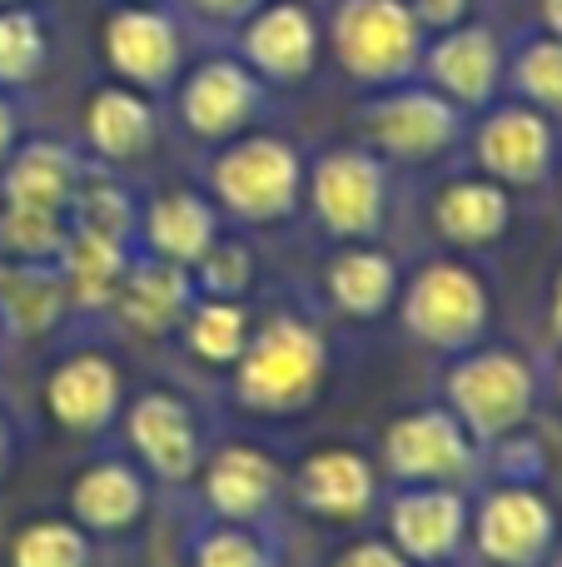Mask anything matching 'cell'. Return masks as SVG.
<instances>
[{"label": "cell", "mask_w": 562, "mask_h": 567, "mask_svg": "<svg viewBox=\"0 0 562 567\" xmlns=\"http://www.w3.org/2000/svg\"><path fill=\"white\" fill-rule=\"evenodd\" d=\"M473 159L488 179L498 185H538L548 179L558 159V135L553 120L543 110L523 105V100H503V105H488L478 120L473 135Z\"/></svg>", "instance_id": "11"}, {"label": "cell", "mask_w": 562, "mask_h": 567, "mask_svg": "<svg viewBox=\"0 0 562 567\" xmlns=\"http://www.w3.org/2000/svg\"><path fill=\"white\" fill-rule=\"evenodd\" d=\"M334 567H408V558L398 548H388V543H358Z\"/></svg>", "instance_id": "40"}, {"label": "cell", "mask_w": 562, "mask_h": 567, "mask_svg": "<svg viewBox=\"0 0 562 567\" xmlns=\"http://www.w3.org/2000/svg\"><path fill=\"white\" fill-rule=\"evenodd\" d=\"M70 309L60 265H30V259H0V329L15 339H40Z\"/></svg>", "instance_id": "21"}, {"label": "cell", "mask_w": 562, "mask_h": 567, "mask_svg": "<svg viewBox=\"0 0 562 567\" xmlns=\"http://www.w3.org/2000/svg\"><path fill=\"white\" fill-rule=\"evenodd\" d=\"M508 189L488 175H473V179H448L434 199V225L448 245H493L498 235L508 229Z\"/></svg>", "instance_id": "23"}, {"label": "cell", "mask_w": 562, "mask_h": 567, "mask_svg": "<svg viewBox=\"0 0 562 567\" xmlns=\"http://www.w3.org/2000/svg\"><path fill=\"white\" fill-rule=\"evenodd\" d=\"M175 105H179V125L189 135L225 145V140L244 135L264 115L269 85L239 55H209L175 80Z\"/></svg>", "instance_id": "7"}, {"label": "cell", "mask_w": 562, "mask_h": 567, "mask_svg": "<svg viewBox=\"0 0 562 567\" xmlns=\"http://www.w3.org/2000/svg\"><path fill=\"white\" fill-rule=\"evenodd\" d=\"M0 6H20V0H0Z\"/></svg>", "instance_id": "44"}, {"label": "cell", "mask_w": 562, "mask_h": 567, "mask_svg": "<svg viewBox=\"0 0 562 567\" xmlns=\"http://www.w3.org/2000/svg\"><path fill=\"white\" fill-rule=\"evenodd\" d=\"M235 55L264 85H304L324 55V25L304 0H264L235 25Z\"/></svg>", "instance_id": "8"}, {"label": "cell", "mask_w": 562, "mask_h": 567, "mask_svg": "<svg viewBox=\"0 0 562 567\" xmlns=\"http://www.w3.org/2000/svg\"><path fill=\"white\" fill-rule=\"evenodd\" d=\"M55 60V20L40 0L0 6V90L25 95L45 80Z\"/></svg>", "instance_id": "25"}, {"label": "cell", "mask_w": 562, "mask_h": 567, "mask_svg": "<svg viewBox=\"0 0 562 567\" xmlns=\"http://www.w3.org/2000/svg\"><path fill=\"white\" fill-rule=\"evenodd\" d=\"M65 219L75 235H95V239H110V245H129L139 229V209L125 195V185H115L105 175H90V169L80 179L75 199H70Z\"/></svg>", "instance_id": "31"}, {"label": "cell", "mask_w": 562, "mask_h": 567, "mask_svg": "<svg viewBox=\"0 0 562 567\" xmlns=\"http://www.w3.org/2000/svg\"><path fill=\"white\" fill-rule=\"evenodd\" d=\"M553 329H558V339H562V275H558V289H553Z\"/></svg>", "instance_id": "43"}, {"label": "cell", "mask_w": 562, "mask_h": 567, "mask_svg": "<svg viewBox=\"0 0 562 567\" xmlns=\"http://www.w3.org/2000/svg\"><path fill=\"white\" fill-rule=\"evenodd\" d=\"M189 25L169 0H115L100 25V50H105L110 80L135 85L145 95H165L185 75L189 55Z\"/></svg>", "instance_id": "3"}, {"label": "cell", "mask_w": 562, "mask_h": 567, "mask_svg": "<svg viewBox=\"0 0 562 567\" xmlns=\"http://www.w3.org/2000/svg\"><path fill=\"white\" fill-rule=\"evenodd\" d=\"M249 343V313L235 299H209L189 313V349L209 363H235Z\"/></svg>", "instance_id": "34"}, {"label": "cell", "mask_w": 562, "mask_h": 567, "mask_svg": "<svg viewBox=\"0 0 562 567\" xmlns=\"http://www.w3.org/2000/svg\"><path fill=\"white\" fill-rule=\"evenodd\" d=\"M70 239V219L55 209L0 205V259H30V265H55Z\"/></svg>", "instance_id": "32"}, {"label": "cell", "mask_w": 562, "mask_h": 567, "mask_svg": "<svg viewBox=\"0 0 562 567\" xmlns=\"http://www.w3.org/2000/svg\"><path fill=\"white\" fill-rule=\"evenodd\" d=\"M408 10H414V20L428 35H438V30H454L464 20H473L478 0H408Z\"/></svg>", "instance_id": "38"}, {"label": "cell", "mask_w": 562, "mask_h": 567, "mask_svg": "<svg viewBox=\"0 0 562 567\" xmlns=\"http://www.w3.org/2000/svg\"><path fill=\"white\" fill-rule=\"evenodd\" d=\"M464 498L448 488H424V493H404L394 503V543L404 558H418V563H438L458 548L464 538Z\"/></svg>", "instance_id": "24"}, {"label": "cell", "mask_w": 562, "mask_h": 567, "mask_svg": "<svg viewBox=\"0 0 562 567\" xmlns=\"http://www.w3.org/2000/svg\"><path fill=\"white\" fill-rule=\"evenodd\" d=\"M358 135L368 140V150H374L378 159L418 165V159H438L444 150L458 145V135H464V110L414 75V80L374 90V95L358 105Z\"/></svg>", "instance_id": "5"}, {"label": "cell", "mask_w": 562, "mask_h": 567, "mask_svg": "<svg viewBox=\"0 0 562 567\" xmlns=\"http://www.w3.org/2000/svg\"><path fill=\"white\" fill-rule=\"evenodd\" d=\"M55 265H60V279H65L70 303H80V309H105V303H115V289L129 269V245H110V239L75 235V229H70Z\"/></svg>", "instance_id": "28"}, {"label": "cell", "mask_w": 562, "mask_h": 567, "mask_svg": "<svg viewBox=\"0 0 562 567\" xmlns=\"http://www.w3.org/2000/svg\"><path fill=\"white\" fill-rule=\"evenodd\" d=\"M45 409L60 429L100 433L119 409V369L105 353H70L45 379Z\"/></svg>", "instance_id": "15"}, {"label": "cell", "mask_w": 562, "mask_h": 567, "mask_svg": "<svg viewBox=\"0 0 562 567\" xmlns=\"http://www.w3.org/2000/svg\"><path fill=\"white\" fill-rule=\"evenodd\" d=\"M503 80L513 85V95L523 105L543 110V115H562V35L533 30L528 40H518Z\"/></svg>", "instance_id": "30"}, {"label": "cell", "mask_w": 562, "mask_h": 567, "mask_svg": "<svg viewBox=\"0 0 562 567\" xmlns=\"http://www.w3.org/2000/svg\"><path fill=\"white\" fill-rule=\"evenodd\" d=\"M508 50L503 35L483 20H464L454 30H438L424 40V60H418V80L434 85L444 100H454L458 110H488L503 90Z\"/></svg>", "instance_id": "9"}, {"label": "cell", "mask_w": 562, "mask_h": 567, "mask_svg": "<svg viewBox=\"0 0 562 567\" xmlns=\"http://www.w3.org/2000/svg\"><path fill=\"white\" fill-rule=\"evenodd\" d=\"M195 567H274V563H269V553L259 548L249 533L219 528V533H209V538L199 543Z\"/></svg>", "instance_id": "36"}, {"label": "cell", "mask_w": 562, "mask_h": 567, "mask_svg": "<svg viewBox=\"0 0 562 567\" xmlns=\"http://www.w3.org/2000/svg\"><path fill=\"white\" fill-rule=\"evenodd\" d=\"M10 453H15V433H10V419L0 413V478H6V468H10Z\"/></svg>", "instance_id": "41"}, {"label": "cell", "mask_w": 562, "mask_h": 567, "mask_svg": "<svg viewBox=\"0 0 562 567\" xmlns=\"http://www.w3.org/2000/svg\"><path fill=\"white\" fill-rule=\"evenodd\" d=\"M448 399L458 409V423H468L483 439L513 433L533 409V373L513 353H473L454 369Z\"/></svg>", "instance_id": "12"}, {"label": "cell", "mask_w": 562, "mask_h": 567, "mask_svg": "<svg viewBox=\"0 0 562 567\" xmlns=\"http://www.w3.org/2000/svg\"><path fill=\"white\" fill-rule=\"evenodd\" d=\"M543 30L562 35V0H543Z\"/></svg>", "instance_id": "42"}, {"label": "cell", "mask_w": 562, "mask_h": 567, "mask_svg": "<svg viewBox=\"0 0 562 567\" xmlns=\"http://www.w3.org/2000/svg\"><path fill=\"white\" fill-rule=\"evenodd\" d=\"M294 493L309 513L324 518H354L374 503V468L364 453L354 449H319L314 458L299 468Z\"/></svg>", "instance_id": "22"}, {"label": "cell", "mask_w": 562, "mask_h": 567, "mask_svg": "<svg viewBox=\"0 0 562 567\" xmlns=\"http://www.w3.org/2000/svg\"><path fill=\"white\" fill-rule=\"evenodd\" d=\"M195 275L209 289V299H235V293L249 289L254 259H249V249L235 245V239H215V245L205 249V259L195 265Z\"/></svg>", "instance_id": "35"}, {"label": "cell", "mask_w": 562, "mask_h": 567, "mask_svg": "<svg viewBox=\"0 0 562 567\" xmlns=\"http://www.w3.org/2000/svg\"><path fill=\"white\" fill-rule=\"evenodd\" d=\"M85 179V159L65 140H20L10 159L0 165V205H30L65 215Z\"/></svg>", "instance_id": "14"}, {"label": "cell", "mask_w": 562, "mask_h": 567, "mask_svg": "<svg viewBox=\"0 0 562 567\" xmlns=\"http://www.w3.org/2000/svg\"><path fill=\"white\" fill-rule=\"evenodd\" d=\"M169 6L185 16V25H215V30H235L244 16H254L264 0H169Z\"/></svg>", "instance_id": "37"}, {"label": "cell", "mask_w": 562, "mask_h": 567, "mask_svg": "<svg viewBox=\"0 0 562 567\" xmlns=\"http://www.w3.org/2000/svg\"><path fill=\"white\" fill-rule=\"evenodd\" d=\"M25 140V110H20V95L0 90V165L10 159V150Z\"/></svg>", "instance_id": "39"}, {"label": "cell", "mask_w": 562, "mask_h": 567, "mask_svg": "<svg viewBox=\"0 0 562 567\" xmlns=\"http://www.w3.org/2000/svg\"><path fill=\"white\" fill-rule=\"evenodd\" d=\"M329 349L299 319H269L239 353V399L259 413H294L319 393Z\"/></svg>", "instance_id": "4"}, {"label": "cell", "mask_w": 562, "mask_h": 567, "mask_svg": "<svg viewBox=\"0 0 562 567\" xmlns=\"http://www.w3.org/2000/svg\"><path fill=\"white\" fill-rule=\"evenodd\" d=\"M129 443L139 449V458L159 473V478H189L199 468V433L189 409L175 393H145L135 399L125 419Z\"/></svg>", "instance_id": "19"}, {"label": "cell", "mask_w": 562, "mask_h": 567, "mask_svg": "<svg viewBox=\"0 0 562 567\" xmlns=\"http://www.w3.org/2000/svg\"><path fill=\"white\" fill-rule=\"evenodd\" d=\"M135 235H145L155 259L195 269L205 259V249L219 239V219H215V205L205 195H195V189H165V195H155L145 205Z\"/></svg>", "instance_id": "18"}, {"label": "cell", "mask_w": 562, "mask_h": 567, "mask_svg": "<svg viewBox=\"0 0 562 567\" xmlns=\"http://www.w3.org/2000/svg\"><path fill=\"white\" fill-rule=\"evenodd\" d=\"M189 299H195V293H189V269L149 255V259H129L125 279H119V289H115V313L129 329L159 339V333H169L185 319Z\"/></svg>", "instance_id": "20"}, {"label": "cell", "mask_w": 562, "mask_h": 567, "mask_svg": "<svg viewBox=\"0 0 562 567\" xmlns=\"http://www.w3.org/2000/svg\"><path fill=\"white\" fill-rule=\"evenodd\" d=\"M70 513L85 533H125L145 513V483L125 463H95L70 483Z\"/></svg>", "instance_id": "26"}, {"label": "cell", "mask_w": 562, "mask_h": 567, "mask_svg": "<svg viewBox=\"0 0 562 567\" xmlns=\"http://www.w3.org/2000/svg\"><path fill=\"white\" fill-rule=\"evenodd\" d=\"M329 293H334V303L344 313H354V319H368V313L388 309V299L398 293V269L388 255H378V249H344V255L329 265Z\"/></svg>", "instance_id": "29"}, {"label": "cell", "mask_w": 562, "mask_h": 567, "mask_svg": "<svg viewBox=\"0 0 562 567\" xmlns=\"http://www.w3.org/2000/svg\"><path fill=\"white\" fill-rule=\"evenodd\" d=\"M10 567H90V538L60 518L25 523L10 538Z\"/></svg>", "instance_id": "33"}, {"label": "cell", "mask_w": 562, "mask_h": 567, "mask_svg": "<svg viewBox=\"0 0 562 567\" xmlns=\"http://www.w3.org/2000/svg\"><path fill=\"white\" fill-rule=\"evenodd\" d=\"M553 543V508L528 488H503L478 513V548L498 567H533Z\"/></svg>", "instance_id": "16"}, {"label": "cell", "mask_w": 562, "mask_h": 567, "mask_svg": "<svg viewBox=\"0 0 562 567\" xmlns=\"http://www.w3.org/2000/svg\"><path fill=\"white\" fill-rule=\"evenodd\" d=\"M553 567H562V558H558V563H553Z\"/></svg>", "instance_id": "45"}, {"label": "cell", "mask_w": 562, "mask_h": 567, "mask_svg": "<svg viewBox=\"0 0 562 567\" xmlns=\"http://www.w3.org/2000/svg\"><path fill=\"white\" fill-rule=\"evenodd\" d=\"M209 195L235 219L249 225H279L299 209L304 195V159L289 140L279 135H244L225 140L219 155L209 159Z\"/></svg>", "instance_id": "2"}, {"label": "cell", "mask_w": 562, "mask_h": 567, "mask_svg": "<svg viewBox=\"0 0 562 567\" xmlns=\"http://www.w3.org/2000/svg\"><path fill=\"white\" fill-rule=\"evenodd\" d=\"M384 463L398 478H454V473L468 468V439L454 413L444 409L408 413L388 429Z\"/></svg>", "instance_id": "17"}, {"label": "cell", "mask_w": 562, "mask_h": 567, "mask_svg": "<svg viewBox=\"0 0 562 567\" xmlns=\"http://www.w3.org/2000/svg\"><path fill=\"white\" fill-rule=\"evenodd\" d=\"M404 323L434 349H468L488 323V289L468 265L438 259L414 275L404 293Z\"/></svg>", "instance_id": "10"}, {"label": "cell", "mask_w": 562, "mask_h": 567, "mask_svg": "<svg viewBox=\"0 0 562 567\" xmlns=\"http://www.w3.org/2000/svg\"><path fill=\"white\" fill-rule=\"evenodd\" d=\"M80 130H85V145L100 165H135L159 140L155 95H145L135 85H119V80H105V85H95L85 95Z\"/></svg>", "instance_id": "13"}, {"label": "cell", "mask_w": 562, "mask_h": 567, "mask_svg": "<svg viewBox=\"0 0 562 567\" xmlns=\"http://www.w3.org/2000/svg\"><path fill=\"white\" fill-rule=\"evenodd\" d=\"M428 30L408 0H334L324 25V50L354 85L384 90L418 75Z\"/></svg>", "instance_id": "1"}, {"label": "cell", "mask_w": 562, "mask_h": 567, "mask_svg": "<svg viewBox=\"0 0 562 567\" xmlns=\"http://www.w3.org/2000/svg\"><path fill=\"white\" fill-rule=\"evenodd\" d=\"M274 493H279V468L259 449H244V443L219 449L205 468V498L225 518H254V513H264L274 503Z\"/></svg>", "instance_id": "27"}, {"label": "cell", "mask_w": 562, "mask_h": 567, "mask_svg": "<svg viewBox=\"0 0 562 567\" xmlns=\"http://www.w3.org/2000/svg\"><path fill=\"white\" fill-rule=\"evenodd\" d=\"M304 189L319 225L334 239H368L388 209V165L374 150H324L314 169H304Z\"/></svg>", "instance_id": "6"}]
</instances>
